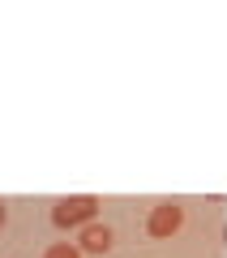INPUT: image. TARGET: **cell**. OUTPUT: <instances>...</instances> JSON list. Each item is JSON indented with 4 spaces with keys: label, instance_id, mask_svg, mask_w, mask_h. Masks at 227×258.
Returning a JSON list of instances; mask_svg holds the SVG:
<instances>
[{
    "label": "cell",
    "instance_id": "cell-2",
    "mask_svg": "<svg viewBox=\"0 0 227 258\" xmlns=\"http://www.w3.org/2000/svg\"><path fill=\"white\" fill-rule=\"evenodd\" d=\"M180 224H184V211H180L176 203H163V207L150 211L146 232H150V237H172V232H180Z\"/></svg>",
    "mask_w": 227,
    "mask_h": 258
},
{
    "label": "cell",
    "instance_id": "cell-5",
    "mask_svg": "<svg viewBox=\"0 0 227 258\" xmlns=\"http://www.w3.org/2000/svg\"><path fill=\"white\" fill-rule=\"evenodd\" d=\"M5 224H9V207L0 203V228H5Z\"/></svg>",
    "mask_w": 227,
    "mask_h": 258
},
{
    "label": "cell",
    "instance_id": "cell-3",
    "mask_svg": "<svg viewBox=\"0 0 227 258\" xmlns=\"http://www.w3.org/2000/svg\"><path fill=\"white\" fill-rule=\"evenodd\" d=\"M111 241H116V237H111V228L94 220V224H86V228H82V237H77V249H82V254H107Z\"/></svg>",
    "mask_w": 227,
    "mask_h": 258
},
{
    "label": "cell",
    "instance_id": "cell-1",
    "mask_svg": "<svg viewBox=\"0 0 227 258\" xmlns=\"http://www.w3.org/2000/svg\"><path fill=\"white\" fill-rule=\"evenodd\" d=\"M94 215H99V198H94V194L60 198V203L52 207V224L56 228H86V224H94Z\"/></svg>",
    "mask_w": 227,
    "mask_h": 258
},
{
    "label": "cell",
    "instance_id": "cell-4",
    "mask_svg": "<svg viewBox=\"0 0 227 258\" xmlns=\"http://www.w3.org/2000/svg\"><path fill=\"white\" fill-rule=\"evenodd\" d=\"M43 258H82V249H77V245H47Z\"/></svg>",
    "mask_w": 227,
    "mask_h": 258
}]
</instances>
